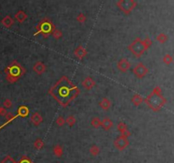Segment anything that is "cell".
I'll return each instance as SVG.
<instances>
[{
  "mask_svg": "<svg viewBox=\"0 0 174 163\" xmlns=\"http://www.w3.org/2000/svg\"><path fill=\"white\" fill-rule=\"evenodd\" d=\"M163 61H164V63H165L166 65H170L171 63L173 61V57H172L170 54H165V56L163 57Z\"/></svg>",
  "mask_w": 174,
  "mask_h": 163,
  "instance_id": "30",
  "label": "cell"
},
{
  "mask_svg": "<svg viewBox=\"0 0 174 163\" xmlns=\"http://www.w3.org/2000/svg\"><path fill=\"white\" fill-rule=\"evenodd\" d=\"M83 87L87 89V90H91L92 88L95 86V82L94 80L91 77V76H87L86 78H84V80L82 83Z\"/></svg>",
  "mask_w": 174,
  "mask_h": 163,
  "instance_id": "13",
  "label": "cell"
},
{
  "mask_svg": "<svg viewBox=\"0 0 174 163\" xmlns=\"http://www.w3.org/2000/svg\"><path fill=\"white\" fill-rule=\"evenodd\" d=\"M100 106L104 111H108V110H110V108L111 107V100H110L108 98L105 97V98H103V99L100 100Z\"/></svg>",
  "mask_w": 174,
  "mask_h": 163,
  "instance_id": "18",
  "label": "cell"
},
{
  "mask_svg": "<svg viewBox=\"0 0 174 163\" xmlns=\"http://www.w3.org/2000/svg\"><path fill=\"white\" fill-rule=\"evenodd\" d=\"M76 120L74 116H72V115H70L65 120V122L68 124L69 127H73L76 123Z\"/></svg>",
  "mask_w": 174,
  "mask_h": 163,
  "instance_id": "25",
  "label": "cell"
},
{
  "mask_svg": "<svg viewBox=\"0 0 174 163\" xmlns=\"http://www.w3.org/2000/svg\"><path fill=\"white\" fill-rule=\"evenodd\" d=\"M89 152H90V154H91L92 155L96 156V155H98L100 154V147H99L98 145H95V144H94V145H92L91 148H90V150H89Z\"/></svg>",
  "mask_w": 174,
  "mask_h": 163,
  "instance_id": "24",
  "label": "cell"
},
{
  "mask_svg": "<svg viewBox=\"0 0 174 163\" xmlns=\"http://www.w3.org/2000/svg\"><path fill=\"white\" fill-rule=\"evenodd\" d=\"M43 121V118L42 116V115L38 112H34L32 113V115L31 116V122L32 123L34 126H39Z\"/></svg>",
  "mask_w": 174,
  "mask_h": 163,
  "instance_id": "14",
  "label": "cell"
},
{
  "mask_svg": "<svg viewBox=\"0 0 174 163\" xmlns=\"http://www.w3.org/2000/svg\"><path fill=\"white\" fill-rule=\"evenodd\" d=\"M18 163H33L32 162V161L28 157V156H22L21 158V160H20V162Z\"/></svg>",
  "mask_w": 174,
  "mask_h": 163,
  "instance_id": "34",
  "label": "cell"
},
{
  "mask_svg": "<svg viewBox=\"0 0 174 163\" xmlns=\"http://www.w3.org/2000/svg\"><path fill=\"white\" fill-rule=\"evenodd\" d=\"M1 23L3 26H5L7 28H10V27H11L14 25V19L10 15H7L4 18H3V20L1 21Z\"/></svg>",
  "mask_w": 174,
  "mask_h": 163,
  "instance_id": "19",
  "label": "cell"
},
{
  "mask_svg": "<svg viewBox=\"0 0 174 163\" xmlns=\"http://www.w3.org/2000/svg\"><path fill=\"white\" fill-rule=\"evenodd\" d=\"M43 146H44V143H43V141L41 138H37V139L35 140V142H34V147H35L37 150H41V149H43Z\"/></svg>",
  "mask_w": 174,
  "mask_h": 163,
  "instance_id": "26",
  "label": "cell"
},
{
  "mask_svg": "<svg viewBox=\"0 0 174 163\" xmlns=\"http://www.w3.org/2000/svg\"><path fill=\"white\" fill-rule=\"evenodd\" d=\"M133 74L137 76L138 78L141 79L144 78L145 76L149 73V69L143 64V63L139 62L138 63L137 65H135V67L133 70Z\"/></svg>",
  "mask_w": 174,
  "mask_h": 163,
  "instance_id": "7",
  "label": "cell"
},
{
  "mask_svg": "<svg viewBox=\"0 0 174 163\" xmlns=\"http://www.w3.org/2000/svg\"><path fill=\"white\" fill-rule=\"evenodd\" d=\"M56 123H57V125L60 126V127H62V126L65 125V118L63 117L62 116H60L57 117V119H56Z\"/></svg>",
  "mask_w": 174,
  "mask_h": 163,
  "instance_id": "32",
  "label": "cell"
},
{
  "mask_svg": "<svg viewBox=\"0 0 174 163\" xmlns=\"http://www.w3.org/2000/svg\"><path fill=\"white\" fill-rule=\"evenodd\" d=\"M144 100L153 111H160L166 103V100L163 97L162 88L160 87H155L154 88L149 95H148Z\"/></svg>",
  "mask_w": 174,
  "mask_h": 163,
  "instance_id": "2",
  "label": "cell"
},
{
  "mask_svg": "<svg viewBox=\"0 0 174 163\" xmlns=\"http://www.w3.org/2000/svg\"><path fill=\"white\" fill-rule=\"evenodd\" d=\"M91 125L93 126L94 128H99L101 126V120L97 116L93 117L92 120H91Z\"/></svg>",
  "mask_w": 174,
  "mask_h": 163,
  "instance_id": "23",
  "label": "cell"
},
{
  "mask_svg": "<svg viewBox=\"0 0 174 163\" xmlns=\"http://www.w3.org/2000/svg\"><path fill=\"white\" fill-rule=\"evenodd\" d=\"M3 108L9 109V108H10L12 106V101L10 100V99H6L5 100L3 101Z\"/></svg>",
  "mask_w": 174,
  "mask_h": 163,
  "instance_id": "33",
  "label": "cell"
},
{
  "mask_svg": "<svg viewBox=\"0 0 174 163\" xmlns=\"http://www.w3.org/2000/svg\"><path fill=\"white\" fill-rule=\"evenodd\" d=\"M33 71L37 75H42L46 71V65L42 61H37L33 65Z\"/></svg>",
  "mask_w": 174,
  "mask_h": 163,
  "instance_id": "12",
  "label": "cell"
},
{
  "mask_svg": "<svg viewBox=\"0 0 174 163\" xmlns=\"http://www.w3.org/2000/svg\"><path fill=\"white\" fill-rule=\"evenodd\" d=\"M37 31L34 34V36H37L38 34H42L44 38L50 37L53 33V32L56 29L55 25L53 24V22L49 18H43L37 25Z\"/></svg>",
  "mask_w": 174,
  "mask_h": 163,
  "instance_id": "5",
  "label": "cell"
},
{
  "mask_svg": "<svg viewBox=\"0 0 174 163\" xmlns=\"http://www.w3.org/2000/svg\"><path fill=\"white\" fill-rule=\"evenodd\" d=\"M117 68L122 72H127L131 68V63L127 59L122 58L117 62Z\"/></svg>",
  "mask_w": 174,
  "mask_h": 163,
  "instance_id": "9",
  "label": "cell"
},
{
  "mask_svg": "<svg viewBox=\"0 0 174 163\" xmlns=\"http://www.w3.org/2000/svg\"><path fill=\"white\" fill-rule=\"evenodd\" d=\"M52 35H53V37L55 38L56 40H58V39H60V38H62L63 33L61 30H59V29H55V30L53 32Z\"/></svg>",
  "mask_w": 174,
  "mask_h": 163,
  "instance_id": "28",
  "label": "cell"
},
{
  "mask_svg": "<svg viewBox=\"0 0 174 163\" xmlns=\"http://www.w3.org/2000/svg\"><path fill=\"white\" fill-rule=\"evenodd\" d=\"M167 36L165 34V33H160L157 37H156V40L159 42V43H166V41H167Z\"/></svg>",
  "mask_w": 174,
  "mask_h": 163,
  "instance_id": "27",
  "label": "cell"
},
{
  "mask_svg": "<svg viewBox=\"0 0 174 163\" xmlns=\"http://www.w3.org/2000/svg\"><path fill=\"white\" fill-rule=\"evenodd\" d=\"M151 45L152 41L148 37L145 38L144 40H142L140 38H137L128 45L127 48L135 57L139 58L144 53V51L148 50Z\"/></svg>",
  "mask_w": 174,
  "mask_h": 163,
  "instance_id": "4",
  "label": "cell"
},
{
  "mask_svg": "<svg viewBox=\"0 0 174 163\" xmlns=\"http://www.w3.org/2000/svg\"><path fill=\"white\" fill-rule=\"evenodd\" d=\"M14 19L19 23H23L27 19V14L25 11H23V10H20V11H18L14 14Z\"/></svg>",
  "mask_w": 174,
  "mask_h": 163,
  "instance_id": "17",
  "label": "cell"
},
{
  "mask_svg": "<svg viewBox=\"0 0 174 163\" xmlns=\"http://www.w3.org/2000/svg\"><path fill=\"white\" fill-rule=\"evenodd\" d=\"M4 73L6 75V79L9 83H15L21 76L25 73V69L16 61H13L5 69Z\"/></svg>",
  "mask_w": 174,
  "mask_h": 163,
  "instance_id": "3",
  "label": "cell"
},
{
  "mask_svg": "<svg viewBox=\"0 0 174 163\" xmlns=\"http://www.w3.org/2000/svg\"><path fill=\"white\" fill-rule=\"evenodd\" d=\"M4 116H5L6 122H5L3 124H2V125L0 126V130H1L3 127H4L6 125H8V124H10V122H12L14 120H15V119L18 117V115H14V114H12L11 112H7Z\"/></svg>",
  "mask_w": 174,
  "mask_h": 163,
  "instance_id": "15",
  "label": "cell"
},
{
  "mask_svg": "<svg viewBox=\"0 0 174 163\" xmlns=\"http://www.w3.org/2000/svg\"><path fill=\"white\" fill-rule=\"evenodd\" d=\"M29 112H30V111H29V108L27 106L21 105L18 109L17 115H18V116H21V117H25L26 116H28Z\"/></svg>",
  "mask_w": 174,
  "mask_h": 163,
  "instance_id": "20",
  "label": "cell"
},
{
  "mask_svg": "<svg viewBox=\"0 0 174 163\" xmlns=\"http://www.w3.org/2000/svg\"><path fill=\"white\" fill-rule=\"evenodd\" d=\"M129 145V140L128 138H126L124 136H119L116 138L114 141V146L118 150V151H123L127 146Z\"/></svg>",
  "mask_w": 174,
  "mask_h": 163,
  "instance_id": "8",
  "label": "cell"
},
{
  "mask_svg": "<svg viewBox=\"0 0 174 163\" xmlns=\"http://www.w3.org/2000/svg\"><path fill=\"white\" fill-rule=\"evenodd\" d=\"M1 163H16V162L12 158V156L10 155H6L3 160Z\"/></svg>",
  "mask_w": 174,
  "mask_h": 163,
  "instance_id": "31",
  "label": "cell"
},
{
  "mask_svg": "<svg viewBox=\"0 0 174 163\" xmlns=\"http://www.w3.org/2000/svg\"><path fill=\"white\" fill-rule=\"evenodd\" d=\"M101 127L105 130L108 131L113 127V122L111 119H110L109 117H105L102 121H101Z\"/></svg>",
  "mask_w": 174,
  "mask_h": 163,
  "instance_id": "16",
  "label": "cell"
},
{
  "mask_svg": "<svg viewBox=\"0 0 174 163\" xmlns=\"http://www.w3.org/2000/svg\"><path fill=\"white\" fill-rule=\"evenodd\" d=\"M49 94L62 107H67L79 95L80 90L66 76H62L50 88Z\"/></svg>",
  "mask_w": 174,
  "mask_h": 163,
  "instance_id": "1",
  "label": "cell"
},
{
  "mask_svg": "<svg viewBox=\"0 0 174 163\" xmlns=\"http://www.w3.org/2000/svg\"><path fill=\"white\" fill-rule=\"evenodd\" d=\"M116 5L124 14H129L137 6V2L133 0H119L116 2Z\"/></svg>",
  "mask_w": 174,
  "mask_h": 163,
  "instance_id": "6",
  "label": "cell"
},
{
  "mask_svg": "<svg viewBox=\"0 0 174 163\" xmlns=\"http://www.w3.org/2000/svg\"><path fill=\"white\" fill-rule=\"evenodd\" d=\"M74 54L78 60L82 61L87 54V51L84 47H83V46L80 45V46H78L74 50Z\"/></svg>",
  "mask_w": 174,
  "mask_h": 163,
  "instance_id": "11",
  "label": "cell"
},
{
  "mask_svg": "<svg viewBox=\"0 0 174 163\" xmlns=\"http://www.w3.org/2000/svg\"><path fill=\"white\" fill-rule=\"evenodd\" d=\"M53 152H54V154L57 157H61L63 155V153H64L62 146L60 145V144L55 145V146L54 147V149H53Z\"/></svg>",
  "mask_w": 174,
  "mask_h": 163,
  "instance_id": "22",
  "label": "cell"
},
{
  "mask_svg": "<svg viewBox=\"0 0 174 163\" xmlns=\"http://www.w3.org/2000/svg\"><path fill=\"white\" fill-rule=\"evenodd\" d=\"M76 21L80 23H84L87 21V17L83 13H80L78 14V15L76 16Z\"/></svg>",
  "mask_w": 174,
  "mask_h": 163,
  "instance_id": "29",
  "label": "cell"
},
{
  "mask_svg": "<svg viewBox=\"0 0 174 163\" xmlns=\"http://www.w3.org/2000/svg\"><path fill=\"white\" fill-rule=\"evenodd\" d=\"M117 130L121 133L122 136H124L126 138H128L129 136H131V132L127 128V126L122 122H121L117 124Z\"/></svg>",
  "mask_w": 174,
  "mask_h": 163,
  "instance_id": "10",
  "label": "cell"
},
{
  "mask_svg": "<svg viewBox=\"0 0 174 163\" xmlns=\"http://www.w3.org/2000/svg\"><path fill=\"white\" fill-rule=\"evenodd\" d=\"M2 108H3V107H1V106H0V113H1V111H2Z\"/></svg>",
  "mask_w": 174,
  "mask_h": 163,
  "instance_id": "35",
  "label": "cell"
},
{
  "mask_svg": "<svg viewBox=\"0 0 174 163\" xmlns=\"http://www.w3.org/2000/svg\"><path fill=\"white\" fill-rule=\"evenodd\" d=\"M143 101H144V99L142 98V96L138 94H135L132 98V102L135 106H139L142 104Z\"/></svg>",
  "mask_w": 174,
  "mask_h": 163,
  "instance_id": "21",
  "label": "cell"
}]
</instances>
